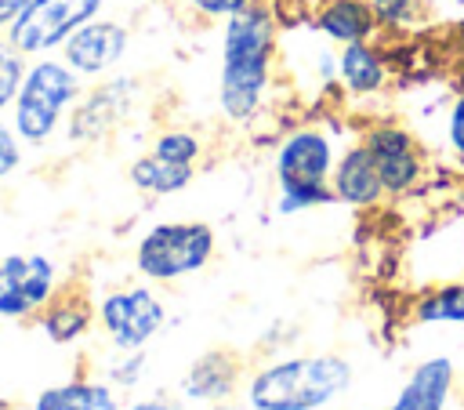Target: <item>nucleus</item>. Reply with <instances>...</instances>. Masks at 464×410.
Wrapping results in <instances>:
<instances>
[{
  "label": "nucleus",
  "mask_w": 464,
  "mask_h": 410,
  "mask_svg": "<svg viewBox=\"0 0 464 410\" xmlns=\"http://www.w3.org/2000/svg\"><path fill=\"white\" fill-rule=\"evenodd\" d=\"M279 58V18L268 0L221 22L218 58V109L228 123L246 127L261 116Z\"/></svg>",
  "instance_id": "obj_1"
},
{
  "label": "nucleus",
  "mask_w": 464,
  "mask_h": 410,
  "mask_svg": "<svg viewBox=\"0 0 464 410\" xmlns=\"http://www.w3.org/2000/svg\"><path fill=\"white\" fill-rule=\"evenodd\" d=\"M352 377L355 370L341 352H286L257 363L239 395L254 410H330Z\"/></svg>",
  "instance_id": "obj_2"
},
{
  "label": "nucleus",
  "mask_w": 464,
  "mask_h": 410,
  "mask_svg": "<svg viewBox=\"0 0 464 410\" xmlns=\"http://www.w3.org/2000/svg\"><path fill=\"white\" fill-rule=\"evenodd\" d=\"M337 152L341 149L330 138V131L315 123H301L279 138L272 152V185H276L272 207L279 218H294V214L337 203L330 185Z\"/></svg>",
  "instance_id": "obj_3"
},
{
  "label": "nucleus",
  "mask_w": 464,
  "mask_h": 410,
  "mask_svg": "<svg viewBox=\"0 0 464 410\" xmlns=\"http://www.w3.org/2000/svg\"><path fill=\"white\" fill-rule=\"evenodd\" d=\"M83 83L87 80L80 73H72L62 54L29 58L22 87H18V94L11 102V112H7L14 134L29 149L51 145L65 131L69 112L83 94Z\"/></svg>",
  "instance_id": "obj_4"
},
{
  "label": "nucleus",
  "mask_w": 464,
  "mask_h": 410,
  "mask_svg": "<svg viewBox=\"0 0 464 410\" xmlns=\"http://www.w3.org/2000/svg\"><path fill=\"white\" fill-rule=\"evenodd\" d=\"M218 254V232L196 218L149 225L134 243V272L149 283H178L203 272Z\"/></svg>",
  "instance_id": "obj_5"
},
{
  "label": "nucleus",
  "mask_w": 464,
  "mask_h": 410,
  "mask_svg": "<svg viewBox=\"0 0 464 410\" xmlns=\"http://www.w3.org/2000/svg\"><path fill=\"white\" fill-rule=\"evenodd\" d=\"M102 337L109 352H138L149 348L152 337L167 327V305L163 298L145 283L112 287L94 301Z\"/></svg>",
  "instance_id": "obj_6"
},
{
  "label": "nucleus",
  "mask_w": 464,
  "mask_h": 410,
  "mask_svg": "<svg viewBox=\"0 0 464 410\" xmlns=\"http://www.w3.org/2000/svg\"><path fill=\"white\" fill-rule=\"evenodd\" d=\"M105 4L109 0H29V7L18 15V22L7 29V36L25 58L58 54L62 44L80 25L105 15Z\"/></svg>",
  "instance_id": "obj_7"
},
{
  "label": "nucleus",
  "mask_w": 464,
  "mask_h": 410,
  "mask_svg": "<svg viewBox=\"0 0 464 410\" xmlns=\"http://www.w3.org/2000/svg\"><path fill=\"white\" fill-rule=\"evenodd\" d=\"M62 290V276L51 254L18 250L0 258V319H36L40 308Z\"/></svg>",
  "instance_id": "obj_8"
},
{
  "label": "nucleus",
  "mask_w": 464,
  "mask_h": 410,
  "mask_svg": "<svg viewBox=\"0 0 464 410\" xmlns=\"http://www.w3.org/2000/svg\"><path fill=\"white\" fill-rule=\"evenodd\" d=\"M134 102H138V80L127 73H109V76L94 80L91 87H83V94L72 105L69 123H65L69 145H91V142L112 134L116 127H123L130 120Z\"/></svg>",
  "instance_id": "obj_9"
},
{
  "label": "nucleus",
  "mask_w": 464,
  "mask_h": 410,
  "mask_svg": "<svg viewBox=\"0 0 464 410\" xmlns=\"http://www.w3.org/2000/svg\"><path fill=\"white\" fill-rule=\"evenodd\" d=\"M362 145L370 149L377 174L388 196H406L424 178V145L399 120H377L362 131Z\"/></svg>",
  "instance_id": "obj_10"
},
{
  "label": "nucleus",
  "mask_w": 464,
  "mask_h": 410,
  "mask_svg": "<svg viewBox=\"0 0 464 410\" xmlns=\"http://www.w3.org/2000/svg\"><path fill=\"white\" fill-rule=\"evenodd\" d=\"M127 51H130V25L116 15H98L87 25H80L62 44L58 54L83 80H102V76H109L123 65Z\"/></svg>",
  "instance_id": "obj_11"
},
{
  "label": "nucleus",
  "mask_w": 464,
  "mask_h": 410,
  "mask_svg": "<svg viewBox=\"0 0 464 410\" xmlns=\"http://www.w3.org/2000/svg\"><path fill=\"white\" fill-rule=\"evenodd\" d=\"M243 381H246V363L239 352H232L225 345L207 348L185 366V374L178 381V399L185 406H210V403L239 395Z\"/></svg>",
  "instance_id": "obj_12"
},
{
  "label": "nucleus",
  "mask_w": 464,
  "mask_h": 410,
  "mask_svg": "<svg viewBox=\"0 0 464 410\" xmlns=\"http://www.w3.org/2000/svg\"><path fill=\"white\" fill-rule=\"evenodd\" d=\"M457 392V366L450 356L420 359L384 410H450Z\"/></svg>",
  "instance_id": "obj_13"
},
{
  "label": "nucleus",
  "mask_w": 464,
  "mask_h": 410,
  "mask_svg": "<svg viewBox=\"0 0 464 410\" xmlns=\"http://www.w3.org/2000/svg\"><path fill=\"white\" fill-rule=\"evenodd\" d=\"M330 185H334L337 203L359 207V210H370V207H377V203L388 196V192H384V181H381V174H377V163H373L370 149L362 145V138L348 142V145L337 152Z\"/></svg>",
  "instance_id": "obj_14"
},
{
  "label": "nucleus",
  "mask_w": 464,
  "mask_h": 410,
  "mask_svg": "<svg viewBox=\"0 0 464 410\" xmlns=\"http://www.w3.org/2000/svg\"><path fill=\"white\" fill-rule=\"evenodd\" d=\"M312 29L319 33V40H326L334 47H348V44H359V40H377V33H381L370 0H315Z\"/></svg>",
  "instance_id": "obj_15"
},
{
  "label": "nucleus",
  "mask_w": 464,
  "mask_h": 410,
  "mask_svg": "<svg viewBox=\"0 0 464 410\" xmlns=\"http://www.w3.org/2000/svg\"><path fill=\"white\" fill-rule=\"evenodd\" d=\"M36 327L44 330V337L51 345H76L83 341L94 327H98V312H94V301L83 294V290H72V287H62L36 316Z\"/></svg>",
  "instance_id": "obj_16"
},
{
  "label": "nucleus",
  "mask_w": 464,
  "mask_h": 410,
  "mask_svg": "<svg viewBox=\"0 0 464 410\" xmlns=\"http://www.w3.org/2000/svg\"><path fill=\"white\" fill-rule=\"evenodd\" d=\"M120 392L102 374H76L33 395V410H120Z\"/></svg>",
  "instance_id": "obj_17"
},
{
  "label": "nucleus",
  "mask_w": 464,
  "mask_h": 410,
  "mask_svg": "<svg viewBox=\"0 0 464 410\" xmlns=\"http://www.w3.org/2000/svg\"><path fill=\"white\" fill-rule=\"evenodd\" d=\"M337 62H341L337 65V83L352 98H377L388 87V80H392L388 54L373 40H359V44L341 47V58Z\"/></svg>",
  "instance_id": "obj_18"
},
{
  "label": "nucleus",
  "mask_w": 464,
  "mask_h": 410,
  "mask_svg": "<svg viewBox=\"0 0 464 410\" xmlns=\"http://www.w3.org/2000/svg\"><path fill=\"white\" fill-rule=\"evenodd\" d=\"M127 178H130V185H134L138 192H145V196H174V192H181V189L192 185L196 167L167 163V160H160V156H152V152L145 149L141 156L130 160Z\"/></svg>",
  "instance_id": "obj_19"
},
{
  "label": "nucleus",
  "mask_w": 464,
  "mask_h": 410,
  "mask_svg": "<svg viewBox=\"0 0 464 410\" xmlns=\"http://www.w3.org/2000/svg\"><path fill=\"white\" fill-rule=\"evenodd\" d=\"M413 323L420 327H464V279H446L413 301Z\"/></svg>",
  "instance_id": "obj_20"
},
{
  "label": "nucleus",
  "mask_w": 464,
  "mask_h": 410,
  "mask_svg": "<svg viewBox=\"0 0 464 410\" xmlns=\"http://www.w3.org/2000/svg\"><path fill=\"white\" fill-rule=\"evenodd\" d=\"M149 152L167 160V163H178V167H199V160L207 152V142L192 127H163V131L152 134Z\"/></svg>",
  "instance_id": "obj_21"
},
{
  "label": "nucleus",
  "mask_w": 464,
  "mask_h": 410,
  "mask_svg": "<svg viewBox=\"0 0 464 410\" xmlns=\"http://www.w3.org/2000/svg\"><path fill=\"white\" fill-rule=\"evenodd\" d=\"M373 15H377V25L381 33H420L431 15H435V4L431 0H370Z\"/></svg>",
  "instance_id": "obj_22"
},
{
  "label": "nucleus",
  "mask_w": 464,
  "mask_h": 410,
  "mask_svg": "<svg viewBox=\"0 0 464 410\" xmlns=\"http://www.w3.org/2000/svg\"><path fill=\"white\" fill-rule=\"evenodd\" d=\"M145 363H149V348H138V352H112L98 374L116 388V392H134L141 381H145Z\"/></svg>",
  "instance_id": "obj_23"
},
{
  "label": "nucleus",
  "mask_w": 464,
  "mask_h": 410,
  "mask_svg": "<svg viewBox=\"0 0 464 410\" xmlns=\"http://www.w3.org/2000/svg\"><path fill=\"white\" fill-rule=\"evenodd\" d=\"M25 65H29V58L11 44L7 33H0V116L11 112V102H14L18 87H22Z\"/></svg>",
  "instance_id": "obj_24"
},
{
  "label": "nucleus",
  "mask_w": 464,
  "mask_h": 410,
  "mask_svg": "<svg viewBox=\"0 0 464 410\" xmlns=\"http://www.w3.org/2000/svg\"><path fill=\"white\" fill-rule=\"evenodd\" d=\"M196 22H210V25H221L225 18H232V15H239V11H246L250 4H257V0H178Z\"/></svg>",
  "instance_id": "obj_25"
},
{
  "label": "nucleus",
  "mask_w": 464,
  "mask_h": 410,
  "mask_svg": "<svg viewBox=\"0 0 464 410\" xmlns=\"http://www.w3.org/2000/svg\"><path fill=\"white\" fill-rule=\"evenodd\" d=\"M25 149H29V145L14 134L11 120L0 116V181H7L11 174L22 171V163H25Z\"/></svg>",
  "instance_id": "obj_26"
},
{
  "label": "nucleus",
  "mask_w": 464,
  "mask_h": 410,
  "mask_svg": "<svg viewBox=\"0 0 464 410\" xmlns=\"http://www.w3.org/2000/svg\"><path fill=\"white\" fill-rule=\"evenodd\" d=\"M442 145L464 160V87L450 98L446 112H442Z\"/></svg>",
  "instance_id": "obj_27"
},
{
  "label": "nucleus",
  "mask_w": 464,
  "mask_h": 410,
  "mask_svg": "<svg viewBox=\"0 0 464 410\" xmlns=\"http://www.w3.org/2000/svg\"><path fill=\"white\" fill-rule=\"evenodd\" d=\"M120 410H185V403L167 395H134V399H123Z\"/></svg>",
  "instance_id": "obj_28"
},
{
  "label": "nucleus",
  "mask_w": 464,
  "mask_h": 410,
  "mask_svg": "<svg viewBox=\"0 0 464 410\" xmlns=\"http://www.w3.org/2000/svg\"><path fill=\"white\" fill-rule=\"evenodd\" d=\"M25 7H29V0H0V33H7Z\"/></svg>",
  "instance_id": "obj_29"
},
{
  "label": "nucleus",
  "mask_w": 464,
  "mask_h": 410,
  "mask_svg": "<svg viewBox=\"0 0 464 410\" xmlns=\"http://www.w3.org/2000/svg\"><path fill=\"white\" fill-rule=\"evenodd\" d=\"M203 410H254L243 395H232V399H221V403H210V406H203Z\"/></svg>",
  "instance_id": "obj_30"
},
{
  "label": "nucleus",
  "mask_w": 464,
  "mask_h": 410,
  "mask_svg": "<svg viewBox=\"0 0 464 410\" xmlns=\"http://www.w3.org/2000/svg\"><path fill=\"white\" fill-rule=\"evenodd\" d=\"M435 11H446V15H464V0H431Z\"/></svg>",
  "instance_id": "obj_31"
},
{
  "label": "nucleus",
  "mask_w": 464,
  "mask_h": 410,
  "mask_svg": "<svg viewBox=\"0 0 464 410\" xmlns=\"http://www.w3.org/2000/svg\"><path fill=\"white\" fill-rule=\"evenodd\" d=\"M457 36H460V47H464V15H460V25H457Z\"/></svg>",
  "instance_id": "obj_32"
}]
</instances>
